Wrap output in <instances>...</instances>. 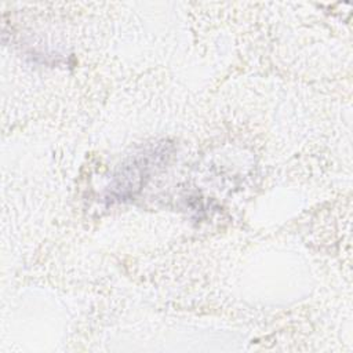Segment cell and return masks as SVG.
Wrapping results in <instances>:
<instances>
[{
  "instance_id": "cell-1",
  "label": "cell",
  "mask_w": 353,
  "mask_h": 353,
  "mask_svg": "<svg viewBox=\"0 0 353 353\" xmlns=\"http://www.w3.org/2000/svg\"><path fill=\"white\" fill-rule=\"evenodd\" d=\"M164 154H168V152L161 143L156 148L152 146L146 150L135 153L114 175L113 185L109 188L110 194L117 200L134 196L142 188L145 179L149 178L153 168H156L160 160H163Z\"/></svg>"
}]
</instances>
